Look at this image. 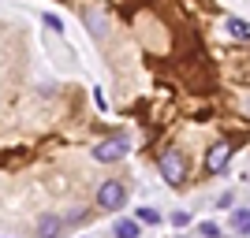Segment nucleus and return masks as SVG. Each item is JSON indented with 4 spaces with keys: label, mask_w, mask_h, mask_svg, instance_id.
<instances>
[{
    "label": "nucleus",
    "mask_w": 250,
    "mask_h": 238,
    "mask_svg": "<svg viewBox=\"0 0 250 238\" xmlns=\"http://www.w3.org/2000/svg\"><path fill=\"white\" fill-rule=\"evenodd\" d=\"M124 205H127V186L120 179H104L101 186H97V208L116 212V208H124Z\"/></svg>",
    "instance_id": "obj_1"
},
{
    "label": "nucleus",
    "mask_w": 250,
    "mask_h": 238,
    "mask_svg": "<svg viewBox=\"0 0 250 238\" xmlns=\"http://www.w3.org/2000/svg\"><path fill=\"white\" fill-rule=\"evenodd\" d=\"M161 175H165L168 186H183V179H187V160L179 149H165L161 153Z\"/></svg>",
    "instance_id": "obj_2"
},
{
    "label": "nucleus",
    "mask_w": 250,
    "mask_h": 238,
    "mask_svg": "<svg viewBox=\"0 0 250 238\" xmlns=\"http://www.w3.org/2000/svg\"><path fill=\"white\" fill-rule=\"evenodd\" d=\"M127 149H131V142H127L124 134L108 138V142H97L94 145V160H101V164H116V160H124Z\"/></svg>",
    "instance_id": "obj_3"
},
{
    "label": "nucleus",
    "mask_w": 250,
    "mask_h": 238,
    "mask_svg": "<svg viewBox=\"0 0 250 238\" xmlns=\"http://www.w3.org/2000/svg\"><path fill=\"white\" fill-rule=\"evenodd\" d=\"M228 160H231V145L228 142H217L206 153V171H209V175H220V171L228 167Z\"/></svg>",
    "instance_id": "obj_4"
},
{
    "label": "nucleus",
    "mask_w": 250,
    "mask_h": 238,
    "mask_svg": "<svg viewBox=\"0 0 250 238\" xmlns=\"http://www.w3.org/2000/svg\"><path fill=\"white\" fill-rule=\"evenodd\" d=\"M60 231H63V220L60 216L45 212V216L38 220V238H60Z\"/></svg>",
    "instance_id": "obj_5"
},
{
    "label": "nucleus",
    "mask_w": 250,
    "mask_h": 238,
    "mask_svg": "<svg viewBox=\"0 0 250 238\" xmlns=\"http://www.w3.org/2000/svg\"><path fill=\"white\" fill-rule=\"evenodd\" d=\"M86 26H90V34H94V37H101L104 26H108L104 11H101V8H86Z\"/></svg>",
    "instance_id": "obj_6"
},
{
    "label": "nucleus",
    "mask_w": 250,
    "mask_h": 238,
    "mask_svg": "<svg viewBox=\"0 0 250 238\" xmlns=\"http://www.w3.org/2000/svg\"><path fill=\"white\" fill-rule=\"evenodd\" d=\"M112 235L116 238H138V235H142V223H138V220H116Z\"/></svg>",
    "instance_id": "obj_7"
},
{
    "label": "nucleus",
    "mask_w": 250,
    "mask_h": 238,
    "mask_svg": "<svg viewBox=\"0 0 250 238\" xmlns=\"http://www.w3.org/2000/svg\"><path fill=\"white\" fill-rule=\"evenodd\" d=\"M224 30H228L235 41H250V22L247 19H224Z\"/></svg>",
    "instance_id": "obj_8"
},
{
    "label": "nucleus",
    "mask_w": 250,
    "mask_h": 238,
    "mask_svg": "<svg viewBox=\"0 0 250 238\" xmlns=\"http://www.w3.org/2000/svg\"><path fill=\"white\" fill-rule=\"evenodd\" d=\"M228 223H231V231H239V235L250 238V208H235Z\"/></svg>",
    "instance_id": "obj_9"
},
{
    "label": "nucleus",
    "mask_w": 250,
    "mask_h": 238,
    "mask_svg": "<svg viewBox=\"0 0 250 238\" xmlns=\"http://www.w3.org/2000/svg\"><path fill=\"white\" fill-rule=\"evenodd\" d=\"M138 223H161V212L157 208H138Z\"/></svg>",
    "instance_id": "obj_10"
},
{
    "label": "nucleus",
    "mask_w": 250,
    "mask_h": 238,
    "mask_svg": "<svg viewBox=\"0 0 250 238\" xmlns=\"http://www.w3.org/2000/svg\"><path fill=\"white\" fill-rule=\"evenodd\" d=\"M198 235L202 238H220V227L217 223H198Z\"/></svg>",
    "instance_id": "obj_11"
},
{
    "label": "nucleus",
    "mask_w": 250,
    "mask_h": 238,
    "mask_svg": "<svg viewBox=\"0 0 250 238\" xmlns=\"http://www.w3.org/2000/svg\"><path fill=\"white\" fill-rule=\"evenodd\" d=\"M45 26H49L52 34H63V22H60V15H45Z\"/></svg>",
    "instance_id": "obj_12"
},
{
    "label": "nucleus",
    "mask_w": 250,
    "mask_h": 238,
    "mask_svg": "<svg viewBox=\"0 0 250 238\" xmlns=\"http://www.w3.org/2000/svg\"><path fill=\"white\" fill-rule=\"evenodd\" d=\"M172 223H176V227H187L190 216H187V212H172Z\"/></svg>",
    "instance_id": "obj_13"
},
{
    "label": "nucleus",
    "mask_w": 250,
    "mask_h": 238,
    "mask_svg": "<svg viewBox=\"0 0 250 238\" xmlns=\"http://www.w3.org/2000/svg\"><path fill=\"white\" fill-rule=\"evenodd\" d=\"M247 112H250V101H247Z\"/></svg>",
    "instance_id": "obj_14"
}]
</instances>
